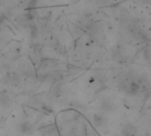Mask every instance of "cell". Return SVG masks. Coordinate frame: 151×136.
<instances>
[{"mask_svg":"<svg viewBox=\"0 0 151 136\" xmlns=\"http://www.w3.org/2000/svg\"><path fill=\"white\" fill-rule=\"evenodd\" d=\"M11 97L9 96V95H7L5 92L0 93V105L2 107H9V105L11 104Z\"/></svg>","mask_w":151,"mask_h":136,"instance_id":"6da1fadb","label":"cell"},{"mask_svg":"<svg viewBox=\"0 0 151 136\" xmlns=\"http://www.w3.org/2000/svg\"><path fill=\"white\" fill-rule=\"evenodd\" d=\"M135 133V128L132 125H128L124 128L123 134L125 136H133Z\"/></svg>","mask_w":151,"mask_h":136,"instance_id":"7a4b0ae2","label":"cell"}]
</instances>
